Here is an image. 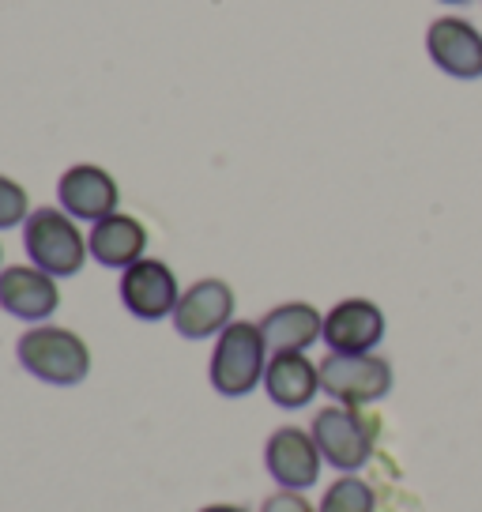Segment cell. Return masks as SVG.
Listing matches in <instances>:
<instances>
[{"instance_id": "obj_1", "label": "cell", "mask_w": 482, "mask_h": 512, "mask_svg": "<svg viewBox=\"0 0 482 512\" xmlns=\"http://www.w3.org/2000/svg\"><path fill=\"white\" fill-rule=\"evenodd\" d=\"M268 343H264V332L253 320H230L219 339H215V351H211V388L219 396H249L257 384H264V369H268Z\"/></svg>"}, {"instance_id": "obj_2", "label": "cell", "mask_w": 482, "mask_h": 512, "mask_svg": "<svg viewBox=\"0 0 482 512\" xmlns=\"http://www.w3.org/2000/svg\"><path fill=\"white\" fill-rule=\"evenodd\" d=\"M19 366L31 377L53 388H72L83 384L91 373V347L76 332L57 328V324H34L16 343Z\"/></svg>"}, {"instance_id": "obj_3", "label": "cell", "mask_w": 482, "mask_h": 512, "mask_svg": "<svg viewBox=\"0 0 482 512\" xmlns=\"http://www.w3.org/2000/svg\"><path fill=\"white\" fill-rule=\"evenodd\" d=\"M23 249L34 268L49 272L53 279L80 275L91 256L83 230L65 208H34L23 223Z\"/></svg>"}, {"instance_id": "obj_4", "label": "cell", "mask_w": 482, "mask_h": 512, "mask_svg": "<svg viewBox=\"0 0 482 512\" xmlns=\"http://www.w3.org/2000/svg\"><path fill=\"white\" fill-rule=\"evenodd\" d=\"M392 388V366L381 354H328L321 362V392L336 403L362 407L388 396Z\"/></svg>"}, {"instance_id": "obj_5", "label": "cell", "mask_w": 482, "mask_h": 512, "mask_svg": "<svg viewBox=\"0 0 482 512\" xmlns=\"http://www.w3.org/2000/svg\"><path fill=\"white\" fill-rule=\"evenodd\" d=\"M309 433H313L324 460L336 471H347V475L358 471L373 456V426L347 403L317 411Z\"/></svg>"}, {"instance_id": "obj_6", "label": "cell", "mask_w": 482, "mask_h": 512, "mask_svg": "<svg viewBox=\"0 0 482 512\" xmlns=\"http://www.w3.org/2000/svg\"><path fill=\"white\" fill-rule=\"evenodd\" d=\"M121 305L129 309L136 320H166L174 317L177 302H181V287H177V275L170 272L166 260H155V256H144L136 260L132 268L121 272Z\"/></svg>"}, {"instance_id": "obj_7", "label": "cell", "mask_w": 482, "mask_h": 512, "mask_svg": "<svg viewBox=\"0 0 482 512\" xmlns=\"http://www.w3.org/2000/svg\"><path fill=\"white\" fill-rule=\"evenodd\" d=\"M426 53L452 80H482V31L471 19H434L426 27Z\"/></svg>"}, {"instance_id": "obj_8", "label": "cell", "mask_w": 482, "mask_h": 512, "mask_svg": "<svg viewBox=\"0 0 482 512\" xmlns=\"http://www.w3.org/2000/svg\"><path fill=\"white\" fill-rule=\"evenodd\" d=\"M174 328L181 339H211L234 320V290L223 279H200L181 294L174 309Z\"/></svg>"}, {"instance_id": "obj_9", "label": "cell", "mask_w": 482, "mask_h": 512, "mask_svg": "<svg viewBox=\"0 0 482 512\" xmlns=\"http://www.w3.org/2000/svg\"><path fill=\"white\" fill-rule=\"evenodd\" d=\"M57 200L61 208L72 215V219H83V223H98L117 211L121 204V189L113 181L110 170L102 166H91V162H76L68 166L61 181H57Z\"/></svg>"}, {"instance_id": "obj_10", "label": "cell", "mask_w": 482, "mask_h": 512, "mask_svg": "<svg viewBox=\"0 0 482 512\" xmlns=\"http://www.w3.org/2000/svg\"><path fill=\"white\" fill-rule=\"evenodd\" d=\"M61 305V287L57 279L34 264H12L0 272V309L16 320L42 324L57 313Z\"/></svg>"}, {"instance_id": "obj_11", "label": "cell", "mask_w": 482, "mask_h": 512, "mask_svg": "<svg viewBox=\"0 0 482 512\" xmlns=\"http://www.w3.org/2000/svg\"><path fill=\"white\" fill-rule=\"evenodd\" d=\"M321 339L336 354H370L385 339V313L370 298H343L324 313Z\"/></svg>"}, {"instance_id": "obj_12", "label": "cell", "mask_w": 482, "mask_h": 512, "mask_svg": "<svg viewBox=\"0 0 482 512\" xmlns=\"http://www.w3.org/2000/svg\"><path fill=\"white\" fill-rule=\"evenodd\" d=\"M321 460L324 456L313 441V433L298 430V426L275 430L264 445V464L283 490H309L321 479Z\"/></svg>"}, {"instance_id": "obj_13", "label": "cell", "mask_w": 482, "mask_h": 512, "mask_svg": "<svg viewBox=\"0 0 482 512\" xmlns=\"http://www.w3.org/2000/svg\"><path fill=\"white\" fill-rule=\"evenodd\" d=\"M87 249L95 256L102 268H113V272H125L136 260H144L147 249V230L140 219H132L125 211H113L106 219L91 223V234H87Z\"/></svg>"}, {"instance_id": "obj_14", "label": "cell", "mask_w": 482, "mask_h": 512, "mask_svg": "<svg viewBox=\"0 0 482 512\" xmlns=\"http://www.w3.org/2000/svg\"><path fill=\"white\" fill-rule=\"evenodd\" d=\"M264 392L275 407L298 411L313 403V396L321 392V366H313L306 351H283L268 358L264 369Z\"/></svg>"}, {"instance_id": "obj_15", "label": "cell", "mask_w": 482, "mask_h": 512, "mask_svg": "<svg viewBox=\"0 0 482 512\" xmlns=\"http://www.w3.org/2000/svg\"><path fill=\"white\" fill-rule=\"evenodd\" d=\"M257 324H260L264 343H268V351H272V354L309 351V347L324 336V317L309 302L275 305V309H268Z\"/></svg>"}, {"instance_id": "obj_16", "label": "cell", "mask_w": 482, "mask_h": 512, "mask_svg": "<svg viewBox=\"0 0 482 512\" xmlns=\"http://www.w3.org/2000/svg\"><path fill=\"white\" fill-rule=\"evenodd\" d=\"M373 505L377 501H373L370 482H362L358 475H343L324 490L317 512H373Z\"/></svg>"}, {"instance_id": "obj_17", "label": "cell", "mask_w": 482, "mask_h": 512, "mask_svg": "<svg viewBox=\"0 0 482 512\" xmlns=\"http://www.w3.org/2000/svg\"><path fill=\"white\" fill-rule=\"evenodd\" d=\"M31 215V200H27V189L12 181V177L0 174V230H12V226H23Z\"/></svg>"}, {"instance_id": "obj_18", "label": "cell", "mask_w": 482, "mask_h": 512, "mask_svg": "<svg viewBox=\"0 0 482 512\" xmlns=\"http://www.w3.org/2000/svg\"><path fill=\"white\" fill-rule=\"evenodd\" d=\"M260 512H317V509H313L298 490H279V494H272L268 501H264V509Z\"/></svg>"}, {"instance_id": "obj_19", "label": "cell", "mask_w": 482, "mask_h": 512, "mask_svg": "<svg viewBox=\"0 0 482 512\" xmlns=\"http://www.w3.org/2000/svg\"><path fill=\"white\" fill-rule=\"evenodd\" d=\"M200 512H245L241 505H204Z\"/></svg>"}, {"instance_id": "obj_20", "label": "cell", "mask_w": 482, "mask_h": 512, "mask_svg": "<svg viewBox=\"0 0 482 512\" xmlns=\"http://www.w3.org/2000/svg\"><path fill=\"white\" fill-rule=\"evenodd\" d=\"M437 4H452L456 8V4H467V0H437Z\"/></svg>"}, {"instance_id": "obj_21", "label": "cell", "mask_w": 482, "mask_h": 512, "mask_svg": "<svg viewBox=\"0 0 482 512\" xmlns=\"http://www.w3.org/2000/svg\"><path fill=\"white\" fill-rule=\"evenodd\" d=\"M0 260H4V245H0ZM0 272H4V268H0Z\"/></svg>"}]
</instances>
